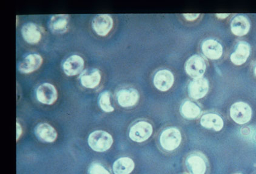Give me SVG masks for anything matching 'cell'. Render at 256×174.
Wrapping results in <instances>:
<instances>
[{"label":"cell","mask_w":256,"mask_h":174,"mask_svg":"<svg viewBox=\"0 0 256 174\" xmlns=\"http://www.w3.org/2000/svg\"><path fill=\"white\" fill-rule=\"evenodd\" d=\"M180 113L184 118L192 120L198 118L201 113L200 108L194 102L186 101L182 104Z\"/></svg>","instance_id":"23"},{"label":"cell","mask_w":256,"mask_h":174,"mask_svg":"<svg viewBox=\"0 0 256 174\" xmlns=\"http://www.w3.org/2000/svg\"><path fill=\"white\" fill-rule=\"evenodd\" d=\"M254 74H255V76H256V67H255V69H254Z\"/></svg>","instance_id":"29"},{"label":"cell","mask_w":256,"mask_h":174,"mask_svg":"<svg viewBox=\"0 0 256 174\" xmlns=\"http://www.w3.org/2000/svg\"><path fill=\"white\" fill-rule=\"evenodd\" d=\"M135 168V163L132 159L124 157L114 163L112 170L114 174H130Z\"/></svg>","instance_id":"21"},{"label":"cell","mask_w":256,"mask_h":174,"mask_svg":"<svg viewBox=\"0 0 256 174\" xmlns=\"http://www.w3.org/2000/svg\"><path fill=\"white\" fill-rule=\"evenodd\" d=\"M252 174H256V171H255L254 172H253Z\"/></svg>","instance_id":"31"},{"label":"cell","mask_w":256,"mask_h":174,"mask_svg":"<svg viewBox=\"0 0 256 174\" xmlns=\"http://www.w3.org/2000/svg\"><path fill=\"white\" fill-rule=\"evenodd\" d=\"M251 48L248 43L240 42L238 45L234 52L230 56L231 61L236 65H242L246 63L250 55Z\"/></svg>","instance_id":"17"},{"label":"cell","mask_w":256,"mask_h":174,"mask_svg":"<svg viewBox=\"0 0 256 174\" xmlns=\"http://www.w3.org/2000/svg\"><path fill=\"white\" fill-rule=\"evenodd\" d=\"M184 169L189 174H209L210 164L204 154L194 151L188 154L184 159Z\"/></svg>","instance_id":"1"},{"label":"cell","mask_w":256,"mask_h":174,"mask_svg":"<svg viewBox=\"0 0 256 174\" xmlns=\"http://www.w3.org/2000/svg\"><path fill=\"white\" fill-rule=\"evenodd\" d=\"M44 59L38 54H30L18 65V70L24 74H30L40 67Z\"/></svg>","instance_id":"10"},{"label":"cell","mask_w":256,"mask_h":174,"mask_svg":"<svg viewBox=\"0 0 256 174\" xmlns=\"http://www.w3.org/2000/svg\"><path fill=\"white\" fill-rule=\"evenodd\" d=\"M230 15V14L229 13H218L216 14V16L219 19H226L227 17H228Z\"/></svg>","instance_id":"28"},{"label":"cell","mask_w":256,"mask_h":174,"mask_svg":"<svg viewBox=\"0 0 256 174\" xmlns=\"http://www.w3.org/2000/svg\"><path fill=\"white\" fill-rule=\"evenodd\" d=\"M181 174H188L187 173H184Z\"/></svg>","instance_id":"32"},{"label":"cell","mask_w":256,"mask_h":174,"mask_svg":"<svg viewBox=\"0 0 256 174\" xmlns=\"http://www.w3.org/2000/svg\"><path fill=\"white\" fill-rule=\"evenodd\" d=\"M88 144L96 152H105L112 147L113 138L106 131L98 130L90 134L88 138Z\"/></svg>","instance_id":"3"},{"label":"cell","mask_w":256,"mask_h":174,"mask_svg":"<svg viewBox=\"0 0 256 174\" xmlns=\"http://www.w3.org/2000/svg\"><path fill=\"white\" fill-rule=\"evenodd\" d=\"M174 82V77L170 71L162 70L156 74L154 78V84L158 90L166 91L172 87Z\"/></svg>","instance_id":"12"},{"label":"cell","mask_w":256,"mask_h":174,"mask_svg":"<svg viewBox=\"0 0 256 174\" xmlns=\"http://www.w3.org/2000/svg\"><path fill=\"white\" fill-rule=\"evenodd\" d=\"M184 67L188 75L195 79L202 78L206 72V65L203 58L195 55L190 57Z\"/></svg>","instance_id":"6"},{"label":"cell","mask_w":256,"mask_h":174,"mask_svg":"<svg viewBox=\"0 0 256 174\" xmlns=\"http://www.w3.org/2000/svg\"><path fill=\"white\" fill-rule=\"evenodd\" d=\"M202 50L204 56L212 60L218 59L223 54L222 46L214 39H208L204 42Z\"/></svg>","instance_id":"15"},{"label":"cell","mask_w":256,"mask_h":174,"mask_svg":"<svg viewBox=\"0 0 256 174\" xmlns=\"http://www.w3.org/2000/svg\"><path fill=\"white\" fill-rule=\"evenodd\" d=\"M184 18H186L188 21H195L196 19H197L199 16H200V14L196 13V14H184Z\"/></svg>","instance_id":"26"},{"label":"cell","mask_w":256,"mask_h":174,"mask_svg":"<svg viewBox=\"0 0 256 174\" xmlns=\"http://www.w3.org/2000/svg\"><path fill=\"white\" fill-rule=\"evenodd\" d=\"M100 71L98 69H93L90 72L84 73L81 76V84L86 88L92 89L98 86L101 81Z\"/></svg>","instance_id":"22"},{"label":"cell","mask_w":256,"mask_h":174,"mask_svg":"<svg viewBox=\"0 0 256 174\" xmlns=\"http://www.w3.org/2000/svg\"><path fill=\"white\" fill-rule=\"evenodd\" d=\"M252 109L248 104L238 102L230 108V116L232 121L238 125H244L251 121Z\"/></svg>","instance_id":"4"},{"label":"cell","mask_w":256,"mask_h":174,"mask_svg":"<svg viewBox=\"0 0 256 174\" xmlns=\"http://www.w3.org/2000/svg\"><path fill=\"white\" fill-rule=\"evenodd\" d=\"M35 133L38 139L48 143L55 142L58 137L56 130L46 123L38 125L36 128Z\"/></svg>","instance_id":"16"},{"label":"cell","mask_w":256,"mask_h":174,"mask_svg":"<svg viewBox=\"0 0 256 174\" xmlns=\"http://www.w3.org/2000/svg\"><path fill=\"white\" fill-rule=\"evenodd\" d=\"M22 133V128L20 124L16 123V141H18L20 138Z\"/></svg>","instance_id":"27"},{"label":"cell","mask_w":256,"mask_h":174,"mask_svg":"<svg viewBox=\"0 0 256 174\" xmlns=\"http://www.w3.org/2000/svg\"><path fill=\"white\" fill-rule=\"evenodd\" d=\"M250 22L246 16L238 15L232 19L231 23V30L234 35L242 36L249 32Z\"/></svg>","instance_id":"20"},{"label":"cell","mask_w":256,"mask_h":174,"mask_svg":"<svg viewBox=\"0 0 256 174\" xmlns=\"http://www.w3.org/2000/svg\"><path fill=\"white\" fill-rule=\"evenodd\" d=\"M90 174H110V173L103 165L96 163L90 167Z\"/></svg>","instance_id":"25"},{"label":"cell","mask_w":256,"mask_h":174,"mask_svg":"<svg viewBox=\"0 0 256 174\" xmlns=\"http://www.w3.org/2000/svg\"><path fill=\"white\" fill-rule=\"evenodd\" d=\"M200 125L206 129L219 132L224 128V121L218 114L208 113L201 117Z\"/></svg>","instance_id":"13"},{"label":"cell","mask_w":256,"mask_h":174,"mask_svg":"<svg viewBox=\"0 0 256 174\" xmlns=\"http://www.w3.org/2000/svg\"><path fill=\"white\" fill-rule=\"evenodd\" d=\"M36 98L42 104L52 105L58 98V92L54 85L50 83H44L36 90Z\"/></svg>","instance_id":"7"},{"label":"cell","mask_w":256,"mask_h":174,"mask_svg":"<svg viewBox=\"0 0 256 174\" xmlns=\"http://www.w3.org/2000/svg\"><path fill=\"white\" fill-rule=\"evenodd\" d=\"M139 95L134 89H124L119 91L118 101L122 107L128 108L134 106L138 103Z\"/></svg>","instance_id":"19"},{"label":"cell","mask_w":256,"mask_h":174,"mask_svg":"<svg viewBox=\"0 0 256 174\" xmlns=\"http://www.w3.org/2000/svg\"><path fill=\"white\" fill-rule=\"evenodd\" d=\"M70 16L66 14L54 15L50 21V28L54 33L62 34L66 32L70 23Z\"/></svg>","instance_id":"18"},{"label":"cell","mask_w":256,"mask_h":174,"mask_svg":"<svg viewBox=\"0 0 256 174\" xmlns=\"http://www.w3.org/2000/svg\"><path fill=\"white\" fill-rule=\"evenodd\" d=\"M100 107L102 110L106 113H112L114 111V108L110 103V93L109 91H104L100 96L99 99Z\"/></svg>","instance_id":"24"},{"label":"cell","mask_w":256,"mask_h":174,"mask_svg":"<svg viewBox=\"0 0 256 174\" xmlns=\"http://www.w3.org/2000/svg\"><path fill=\"white\" fill-rule=\"evenodd\" d=\"M209 90V83L204 78L195 79L190 82L188 87V92L190 98L200 99L206 96Z\"/></svg>","instance_id":"9"},{"label":"cell","mask_w":256,"mask_h":174,"mask_svg":"<svg viewBox=\"0 0 256 174\" xmlns=\"http://www.w3.org/2000/svg\"><path fill=\"white\" fill-rule=\"evenodd\" d=\"M22 34L24 41L30 44L38 43L42 37L40 28L32 22L26 24L22 27Z\"/></svg>","instance_id":"14"},{"label":"cell","mask_w":256,"mask_h":174,"mask_svg":"<svg viewBox=\"0 0 256 174\" xmlns=\"http://www.w3.org/2000/svg\"><path fill=\"white\" fill-rule=\"evenodd\" d=\"M234 174H244L241 173H235Z\"/></svg>","instance_id":"30"},{"label":"cell","mask_w":256,"mask_h":174,"mask_svg":"<svg viewBox=\"0 0 256 174\" xmlns=\"http://www.w3.org/2000/svg\"><path fill=\"white\" fill-rule=\"evenodd\" d=\"M182 141L180 131L177 128L169 127L162 131L158 138V147L162 152L172 154L180 147Z\"/></svg>","instance_id":"2"},{"label":"cell","mask_w":256,"mask_h":174,"mask_svg":"<svg viewBox=\"0 0 256 174\" xmlns=\"http://www.w3.org/2000/svg\"><path fill=\"white\" fill-rule=\"evenodd\" d=\"M112 17L108 14L96 15L92 21V28L98 35L106 36L113 27Z\"/></svg>","instance_id":"8"},{"label":"cell","mask_w":256,"mask_h":174,"mask_svg":"<svg viewBox=\"0 0 256 174\" xmlns=\"http://www.w3.org/2000/svg\"><path fill=\"white\" fill-rule=\"evenodd\" d=\"M84 67V59L81 56L75 55L70 56L65 61L62 68L66 75L74 76L82 73Z\"/></svg>","instance_id":"11"},{"label":"cell","mask_w":256,"mask_h":174,"mask_svg":"<svg viewBox=\"0 0 256 174\" xmlns=\"http://www.w3.org/2000/svg\"><path fill=\"white\" fill-rule=\"evenodd\" d=\"M153 133L152 125L147 121H139L130 128V138L132 141L142 143L148 140Z\"/></svg>","instance_id":"5"}]
</instances>
